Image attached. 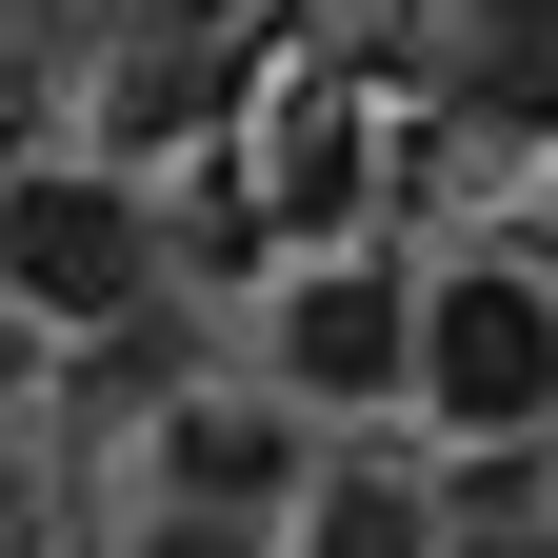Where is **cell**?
<instances>
[{
	"instance_id": "obj_5",
	"label": "cell",
	"mask_w": 558,
	"mask_h": 558,
	"mask_svg": "<svg viewBox=\"0 0 558 558\" xmlns=\"http://www.w3.org/2000/svg\"><path fill=\"white\" fill-rule=\"evenodd\" d=\"M300 558H439V519L379 499V478H339V499H300Z\"/></svg>"
},
{
	"instance_id": "obj_1",
	"label": "cell",
	"mask_w": 558,
	"mask_h": 558,
	"mask_svg": "<svg viewBox=\"0 0 558 558\" xmlns=\"http://www.w3.org/2000/svg\"><path fill=\"white\" fill-rule=\"evenodd\" d=\"M418 399H439L459 439H538L558 418V300L538 279H439V300H418Z\"/></svg>"
},
{
	"instance_id": "obj_3",
	"label": "cell",
	"mask_w": 558,
	"mask_h": 558,
	"mask_svg": "<svg viewBox=\"0 0 558 558\" xmlns=\"http://www.w3.org/2000/svg\"><path fill=\"white\" fill-rule=\"evenodd\" d=\"M279 379L300 399H399L418 379V300L399 279H300V300H279Z\"/></svg>"
},
{
	"instance_id": "obj_6",
	"label": "cell",
	"mask_w": 558,
	"mask_h": 558,
	"mask_svg": "<svg viewBox=\"0 0 558 558\" xmlns=\"http://www.w3.org/2000/svg\"><path fill=\"white\" fill-rule=\"evenodd\" d=\"M140 558H240V519H160V538H140Z\"/></svg>"
},
{
	"instance_id": "obj_7",
	"label": "cell",
	"mask_w": 558,
	"mask_h": 558,
	"mask_svg": "<svg viewBox=\"0 0 558 558\" xmlns=\"http://www.w3.org/2000/svg\"><path fill=\"white\" fill-rule=\"evenodd\" d=\"M21 519H40V499H21V439H0V558H21Z\"/></svg>"
},
{
	"instance_id": "obj_4",
	"label": "cell",
	"mask_w": 558,
	"mask_h": 558,
	"mask_svg": "<svg viewBox=\"0 0 558 558\" xmlns=\"http://www.w3.org/2000/svg\"><path fill=\"white\" fill-rule=\"evenodd\" d=\"M160 478H180V519H259V499H300V439H279L259 399H180L160 418Z\"/></svg>"
},
{
	"instance_id": "obj_2",
	"label": "cell",
	"mask_w": 558,
	"mask_h": 558,
	"mask_svg": "<svg viewBox=\"0 0 558 558\" xmlns=\"http://www.w3.org/2000/svg\"><path fill=\"white\" fill-rule=\"evenodd\" d=\"M140 279H160V240H140L120 180H21V199H0V300H40V319H140Z\"/></svg>"
}]
</instances>
